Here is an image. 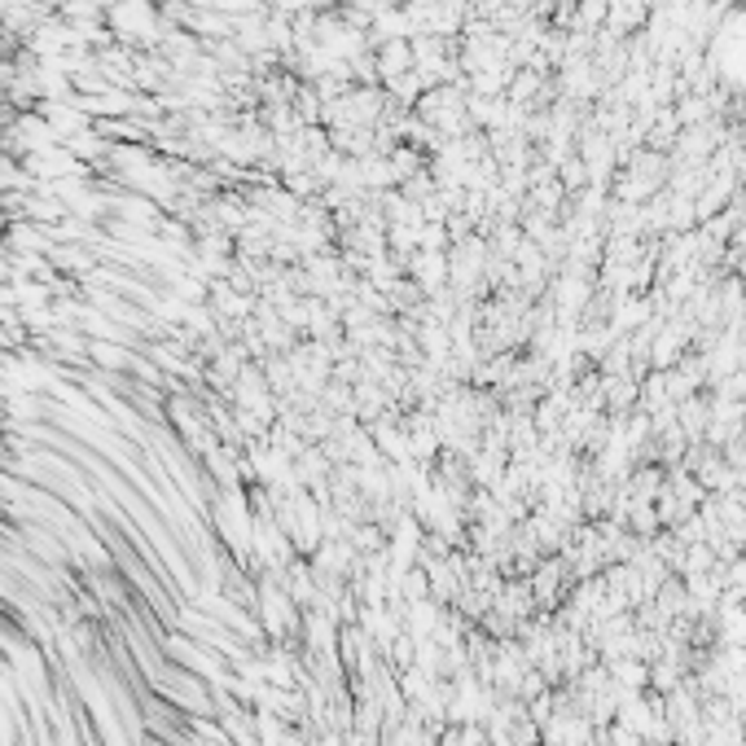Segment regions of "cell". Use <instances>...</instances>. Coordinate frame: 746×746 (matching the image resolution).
Segmentation results:
<instances>
[{"instance_id":"6da1fadb","label":"cell","mask_w":746,"mask_h":746,"mask_svg":"<svg viewBox=\"0 0 746 746\" xmlns=\"http://www.w3.org/2000/svg\"><path fill=\"white\" fill-rule=\"evenodd\" d=\"M106 22L124 45H158L167 22L154 0H115L106 4Z\"/></svg>"},{"instance_id":"7a4b0ae2","label":"cell","mask_w":746,"mask_h":746,"mask_svg":"<svg viewBox=\"0 0 746 746\" xmlns=\"http://www.w3.org/2000/svg\"><path fill=\"white\" fill-rule=\"evenodd\" d=\"M88 356H92V365H101L106 373L128 370V365H132L128 347H124V343H110V338H88Z\"/></svg>"}]
</instances>
